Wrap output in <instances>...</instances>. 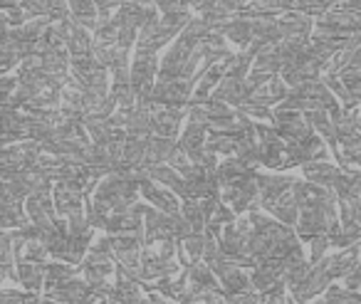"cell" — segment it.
Wrapping results in <instances>:
<instances>
[{
    "label": "cell",
    "instance_id": "obj_5",
    "mask_svg": "<svg viewBox=\"0 0 361 304\" xmlns=\"http://www.w3.org/2000/svg\"><path fill=\"white\" fill-rule=\"evenodd\" d=\"M52 200H55V210L60 218H70V215L82 213V205H85V193L70 188L65 183H55L52 190Z\"/></svg>",
    "mask_w": 361,
    "mask_h": 304
},
{
    "label": "cell",
    "instance_id": "obj_3",
    "mask_svg": "<svg viewBox=\"0 0 361 304\" xmlns=\"http://www.w3.org/2000/svg\"><path fill=\"white\" fill-rule=\"evenodd\" d=\"M183 116L186 114H183L180 109H176V107L151 104V119H154V134L156 136H169V139H176Z\"/></svg>",
    "mask_w": 361,
    "mask_h": 304
},
{
    "label": "cell",
    "instance_id": "obj_7",
    "mask_svg": "<svg viewBox=\"0 0 361 304\" xmlns=\"http://www.w3.org/2000/svg\"><path fill=\"white\" fill-rule=\"evenodd\" d=\"M287 95H290V87L285 85V80H282L280 75H275L270 82H265L262 87L252 90L250 102L262 104V107H272V104H280V102H285Z\"/></svg>",
    "mask_w": 361,
    "mask_h": 304
},
{
    "label": "cell",
    "instance_id": "obj_6",
    "mask_svg": "<svg viewBox=\"0 0 361 304\" xmlns=\"http://www.w3.org/2000/svg\"><path fill=\"white\" fill-rule=\"evenodd\" d=\"M302 171H305L310 183H317V186H322V188H334L341 176L339 166L329 164V161H310V164L302 166Z\"/></svg>",
    "mask_w": 361,
    "mask_h": 304
},
{
    "label": "cell",
    "instance_id": "obj_8",
    "mask_svg": "<svg viewBox=\"0 0 361 304\" xmlns=\"http://www.w3.org/2000/svg\"><path fill=\"white\" fill-rule=\"evenodd\" d=\"M221 35H228V40L240 45L243 50H247L252 42V20L243 16H235L231 20H226V25L221 28Z\"/></svg>",
    "mask_w": 361,
    "mask_h": 304
},
{
    "label": "cell",
    "instance_id": "obj_4",
    "mask_svg": "<svg viewBox=\"0 0 361 304\" xmlns=\"http://www.w3.org/2000/svg\"><path fill=\"white\" fill-rule=\"evenodd\" d=\"M206 139H208L206 126L196 124V121H188V126L183 129V134H180V139H178V146L186 151L188 159H191L193 164H198L203 151H206Z\"/></svg>",
    "mask_w": 361,
    "mask_h": 304
},
{
    "label": "cell",
    "instance_id": "obj_11",
    "mask_svg": "<svg viewBox=\"0 0 361 304\" xmlns=\"http://www.w3.org/2000/svg\"><path fill=\"white\" fill-rule=\"evenodd\" d=\"M180 218L191 225L193 233H206V210L201 200H183V213Z\"/></svg>",
    "mask_w": 361,
    "mask_h": 304
},
{
    "label": "cell",
    "instance_id": "obj_9",
    "mask_svg": "<svg viewBox=\"0 0 361 304\" xmlns=\"http://www.w3.org/2000/svg\"><path fill=\"white\" fill-rule=\"evenodd\" d=\"M67 6H70V13L77 25H82L85 30H94L97 16H99L94 0H67Z\"/></svg>",
    "mask_w": 361,
    "mask_h": 304
},
{
    "label": "cell",
    "instance_id": "obj_10",
    "mask_svg": "<svg viewBox=\"0 0 361 304\" xmlns=\"http://www.w3.org/2000/svg\"><path fill=\"white\" fill-rule=\"evenodd\" d=\"M18 279L25 284L30 292H37L45 282V265H35V262H18Z\"/></svg>",
    "mask_w": 361,
    "mask_h": 304
},
{
    "label": "cell",
    "instance_id": "obj_2",
    "mask_svg": "<svg viewBox=\"0 0 361 304\" xmlns=\"http://www.w3.org/2000/svg\"><path fill=\"white\" fill-rule=\"evenodd\" d=\"M139 190H141V195H144V198L149 200V203L154 205L156 210H161V213H166V215H178L180 213L178 198H176L173 190H164L159 183H156V181L141 178L139 181Z\"/></svg>",
    "mask_w": 361,
    "mask_h": 304
},
{
    "label": "cell",
    "instance_id": "obj_1",
    "mask_svg": "<svg viewBox=\"0 0 361 304\" xmlns=\"http://www.w3.org/2000/svg\"><path fill=\"white\" fill-rule=\"evenodd\" d=\"M191 97H193V82L188 80L156 82L154 92H151V104L183 109L186 104H191Z\"/></svg>",
    "mask_w": 361,
    "mask_h": 304
},
{
    "label": "cell",
    "instance_id": "obj_12",
    "mask_svg": "<svg viewBox=\"0 0 361 304\" xmlns=\"http://www.w3.org/2000/svg\"><path fill=\"white\" fill-rule=\"evenodd\" d=\"M341 279H344V287L351 289V292H354V289H359L361 287V267L356 265V267L349 269V272H346Z\"/></svg>",
    "mask_w": 361,
    "mask_h": 304
}]
</instances>
